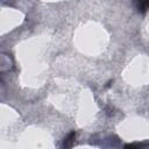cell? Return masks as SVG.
Segmentation results:
<instances>
[{"label":"cell","instance_id":"obj_1","mask_svg":"<svg viewBox=\"0 0 149 149\" xmlns=\"http://www.w3.org/2000/svg\"><path fill=\"white\" fill-rule=\"evenodd\" d=\"M74 137H76V133H74V132H71V133L66 136V139H64V142H63L62 147H65V148H70V147H72Z\"/></svg>","mask_w":149,"mask_h":149}]
</instances>
